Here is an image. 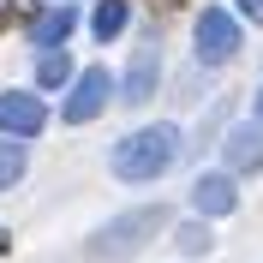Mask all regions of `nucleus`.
Segmentation results:
<instances>
[{
  "label": "nucleus",
  "instance_id": "obj_8",
  "mask_svg": "<svg viewBox=\"0 0 263 263\" xmlns=\"http://www.w3.org/2000/svg\"><path fill=\"white\" fill-rule=\"evenodd\" d=\"M221 156H228V174H257L263 167V126H233Z\"/></svg>",
  "mask_w": 263,
  "mask_h": 263
},
{
  "label": "nucleus",
  "instance_id": "obj_4",
  "mask_svg": "<svg viewBox=\"0 0 263 263\" xmlns=\"http://www.w3.org/2000/svg\"><path fill=\"white\" fill-rule=\"evenodd\" d=\"M108 90H114V84H108V72H102V66H90V72H78V78H72V96H66L60 114L72 120V126L96 120L102 108H108Z\"/></svg>",
  "mask_w": 263,
  "mask_h": 263
},
{
  "label": "nucleus",
  "instance_id": "obj_13",
  "mask_svg": "<svg viewBox=\"0 0 263 263\" xmlns=\"http://www.w3.org/2000/svg\"><path fill=\"white\" fill-rule=\"evenodd\" d=\"M180 251H192V257L210 251V228H203V221H185V228H180Z\"/></svg>",
  "mask_w": 263,
  "mask_h": 263
},
{
  "label": "nucleus",
  "instance_id": "obj_7",
  "mask_svg": "<svg viewBox=\"0 0 263 263\" xmlns=\"http://www.w3.org/2000/svg\"><path fill=\"white\" fill-rule=\"evenodd\" d=\"M156 72H162V48L156 42H138V54H132V66H126V90L120 96L138 108V102H149L156 96Z\"/></svg>",
  "mask_w": 263,
  "mask_h": 263
},
{
  "label": "nucleus",
  "instance_id": "obj_15",
  "mask_svg": "<svg viewBox=\"0 0 263 263\" xmlns=\"http://www.w3.org/2000/svg\"><path fill=\"white\" fill-rule=\"evenodd\" d=\"M257 126H263V90H257Z\"/></svg>",
  "mask_w": 263,
  "mask_h": 263
},
{
  "label": "nucleus",
  "instance_id": "obj_11",
  "mask_svg": "<svg viewBox=\"0 0 263 263\" xmlns=\"http://www.w3.org/2000/svg\"><path fill=\"white\" fill-rule=\"evenodd\" d=\"M90 30H96L102 42H114V36L126 30V0H102V6H96V18H90Z\"/></svg>",
  "mask_w": 263,
  "mask_h": 263
},
{
  "label": "nucleus",
  "instance_id": "obj_10",
  "mask_svg": "<svg viewBox=\"0 0 263 263\" xmlns=\"http://www.w3.org/2000/svg\"><path fill=\"white\" fill-rule=\"evenodd\" d=\"M36 84H42V90L72 84V60H66V48H42V60H36Z\"/></svg>",
  "mask_w": 263,
  "mask_h": 263
},
{
  "label": "nucleus",
  "instance_id": "obj_5",
  "mask_svg": "<svg viewBox=\"0 0 263 263\" xmlns=\"http://www.w3.org/2000/svg\"><path fill=\"white\" fill-rule=\"evenodd\" d=\"M42 126H48L42 96H30V90H6V96H0V132H6V138H36Z\"/></svg>",
  "mask_w": 263,
  "mask_h": 263
},
{
  "label": "nucleus",
  "instance_id": "obj_2",
  "mask_svg": "<svg viewBox=\"0 0 263 263\" xmlns=\"http://www.w3.org/2000/svg\"><path fill=\"white\" fill-rule=\"evenodd\" d=\"M156 228H167V210L162 203H144V210H126V215H114L108 228L90 239V257H102V263H120V257H132V251H144L149 239H156Z\"/></svg>",
  "mask_w": 263,
  "mask_h": 263
},
{
  "label": "nucleus",
  "instance_id": "obj_16",
  "mask_svg": "<svg viewBox=\"0 0 263 263\" xmlns=\"http://www.w3.org/2000/svg\"><path fill=\"white\" fill-rule=\"evenodd\" d=\"M48 6H66V0H48Z\"/></svg>",
  "mask_w": 263,
  "mask_h": 263
},
{
  "label": "nucleus",
  "instance_id": "obj_1",
  "mask_svg": "<svg viewBox=\"0 0 263 263\" xmlns=\"http://www.w3.org/2000/svg\"><path fill=\"white\" fill-rule=\"evenodd\" d=\"M174 156H180V126H138L114 144V174L144 185V180H162Z\"/></svg>",
  "mask_w": 263,
  "mask_h": 263
},
{
  "label": "nucleus",
  "instance_id": "obj_9",
  "mask_svg": "<svg viewBox=\"0 0 263 263\" xmlns=\"http://www.w3.org/2000/svg\"><path fill=\"white\" fill-rule=\"evenodd\" d=\"M72 24H78V12H72V6H48V12H36L30 42H36V48H60L66 36H72Z\"/></svg>",
  "mask_w": 263,
  "mask_h": 263
},
{
  "label": "nucleus",
  "instance_id": "obj_6",
  "mask_svg": "<svg viewBox=\"0 0 263 263\" xmlns=\"http://www.w3.org/2000/svg\"><path fill=\"white\" fill-rule=\"evenodd\" d=\"M192 210L197 215H233V210H239V185H233V174H197Z\"/></svg>",
  "mask_w": 263,
  "mask_h": 263
},
{
  "label": "nucleus",
  "instance_id": "obj_12",
  "mask_svg": "<svg viewBox=\"0 0 263 263\" xmlns=\"http://www.w3.org/2000/svg\"><path fill=\"white\" fill-rule=\"evenodd\" d=\"M24 180V149H18V138H6V132H0V192H6V185H18Z\"/></svg>",
  "mask_w": 263,
  "mask_h": 263
},
{
  "label": "nucleus",
  "instance_id": "obj_3",
  "mask_svg": "<svg viewBox=\"0 0 263 263\" xmlns=\"http://www.w3.org/2000/svg\"><path fill=\"white\" fill-rule=\"evenodd\" d=\"M192 36H197V60L203 66H228L233 54H239V18H233L228 6H203Z\"/></svg>",
  "mask_w": 263,
  "mask_h": 263
},
{
  "label": "nucleus",
  "instance_id": "obj_14",
  "mask_svg": "<svg viewBox=\"0 0 263 263\" xmlns=\"http://www.w3.org/2000/svg\"><path fill=\"white\" fill-rule=\"evenodd\" d=\"M233 6H239V18H257L263 24V0H233Z\"/></svg>",
  "mask_w": 263,
  "mask_h": 263
}]
</instances>
